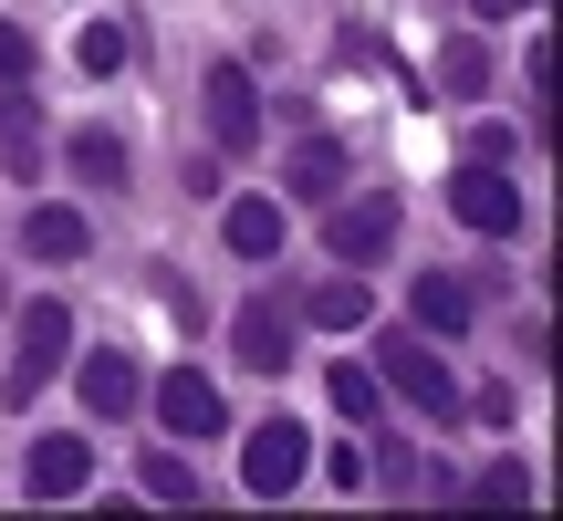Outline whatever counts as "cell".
<instances>
[{
	"instance_id": "24",
	"label": "cell",
	"mask_w": 563,
	"mask_h": 521,
	"mask_svg": "<svg viewBox=\"0 0 563 521\" xmlns=\"http://www.w3.org/2000/svg\"><path fill=\"white\" fill-rule=\"evenodd\" d=\"M511 146H522L511 125H481V136H470V157H481V167H511Z\"/></svg>"
},
{
	"instance_id": "13",
	"label": "cell",
	"mask_w": 563,
	"mask_h": 521,
	"mask_svg": "<svg viewBox=\"0 0 563 521\" xmlns=\"http://www.w3.org/2000/svg\"><path fill=\"white\" fill-rule=\"evenodd\" d=\"M63 157H74V178H84V188H125V136H104V125H84Z\"/></svg>"
},
{
	"instance_id": "7",
	"label": "cell",
	"mask_w": 563,
	"mask_h": 521,
	"mask_svg": "<svg viewBox=\"0 0 563 521\" xmlns=\"http://www.w3.org/2000/svg\"><path fill=\"white\" fill-rule=\"evenodd\" d=\"M323 241H334L344 271H365V260H386L397 241V199H334V220H323Z\"/></svg>"
},
{
	"instance_id": "2",
	"label": "cell",
	"mask_w": 563,
	"mask_h": 521,
	"mask_svg": "<svg viewBox=\"0 0 563 521\" xmlns=\"http://www.w3.org/2000/svg\"><path fill=\"white\" fill-rule=\"evenodd\" d=\"M376 386H386V397H407V407H428V418L460 407V376H449L418 334H386V344H376Z\"/></svg>"
},
{
	"instance_id": "3",
	"label": "cell",
	"mask_w": 563,
	"mask_h": 521,
	"mask_svg": "<svg viewBox=\"0 0 563 521\" xmlns=\"http://www.w3.org/2000/svg\"><path fill=\"white\" fill-rule=\"evenodd\" d=\"M63 355H74V302H53V292H42L32 313H21V365H11V407H21V397H42V386L63 376Z\"/></svg>"
},
{
	"instance_id": "8",
	"label": "cell",
	"mask_w": 563,
	"mask_h": 521,
	"mask_svg": "<svg viewBox=\"0 0 563 521\" xmlns=\"http://www.w3.org/2000/svg\"><path fill=\"white\" fill-rule=\"evenodd\" d=\"M230 355L282 376V365H292V302H241V313H230Z\"/></svg>"
},
{
	"instance_id": "11",
	"label": "cell",
	"mask_w": 563,
	"mask_h": 521,
	"mask_svg": "<svg viewBox=\"0 0 563 521\" xmlns=\"http://www.w3.org/2000/svg\"><path fill=\"white\" fill-rule=\"evenodd\" d=\"M84 480H95V448L84 439H42L32 448V501H74Z\"/></svg>"
},
{
	"instance_id": "16",
	"label": "cell",
	"mask_w": 563,
	"mask_h": 521,
	"mask_svg": "<svg viewBox=\"0 0 563 521\" xmlns=\"http://www.w3.org/2000/svg\"><path fill=\"white\" fill-rule=\"evenodd\" d=\"M418 323H428V334H460V323H470V281L418 271Z\"/></svg>"
},
{
	"instance_id": "19",
	"label": "cell",
	"mask_w": 563,
	"mask_h": 521,
	"mask_svg": "<svg viewBox=\"0 0 563 521\" xmlns=\"http://www.w3.org/2000/svg\"><path fill=\"white\" fill-rule=\"evenodd\" d=\"M136 480H146V501H199V469H188L178 448H146V469H136Z\"/></svg>"
},
{
	"instance_id": "25",
	"label": "cell",
	"mask_w": 563,
	"mask_h": 521,
	"mask_svg": "<svg viewBox=\"0 0 563 521\" xmlns=\"http://www.w3.org/2000/svg\"><path fill=\"white\" fill-rule=\"evenodd\" d=\"M470 11H481V21H511V11H532V0H470Z\"/></svg>"
},
{
	"instance_id": "10",
	"label": "cell",
	"mask_w": 563,
	"mask_h": 521,
	"mask_svg": "<svg viewBox=\"0 0 563 521\" xmlns=\"http://www.w3.org/2000/svg\"><path fill=\"white\" fill-rule=\"evenodd\" d=\"M74 386H84V407H95V418H125V407H146V376L125 355H84L74 365Z\"/></svg>"
},
{
	"instance_id": "12",
	"label": "cell",
	"mask_w": 563,
	"mask_h": 521,
	"mask_svg": "<svg viewBox=\"0 0 563 521\" xmlns=\"http://www.w3.org/2000/svg\"><path fill=\"white\" fill-rule=\"evenodd\" d=\"M282 188H302V199H344V146H334V136H292Z\"/></svg>"
},
{
	"instance_id": "1",
	"label": "cell",
	"mask_w": 563,
	"mask_h": 521,
	"mask_svg": "<svg viewBox=\"0 0 563 521\" xmlns=\"http://www.w3.org/2000/svg\"><path fill=\"white\" fill-rule=\"evenodd\" d=\"M302 469H313V428H302V418H262V428L241 439V480L262 490V501L302 490Z\"/></svg>"
},
{
	"instance_id": "5",
	"label": "cell",
	"mask_w": 563,
	"mask_h": 521,
	"mask_svg": "<svg viewBox=\"0 0 563 521\" xmlns=\"http://www.w3.org/2000/svg\"><path fill=\"white\" fill-rule=\"evenodd\" d=\"M449 209H460V230H481V241H511V230H522V188H511L501 167H481V157L449 178Z\"/></svg>"
},
{
	"instance_id": "21",
	"label": "cell",
	"mask_w": 563,
	"mask_h": 521,
	"mask_svg": "<svg viewBox=\"0 0 563 521\" xmlns=\"http://www.w3.org/2000/svg\"><path fill=\"white\" fill-rule=\"evenodd\" d=\"M334 407H344V418L365 428V418H376V407H386V386L365 376V365H334Z\"/></svg>"
},
{
	"instance_id": "20",
	"label": "cell",
	"mask_w": 563,
	"mask_h": 521,
	"mask_svg": "<svg viewBox=\"0 0 563 521\" xmlns=\"http://www.w3.org/2000/svg\"><path fill=\"white\" fill-rule=\"evenodd\" d=\"M470 501H490V511H522V501H532V469H522V459H490L481 480H470Z\"/></svg>"
},
{
	"instance_id": "18",
	"label": "cell",
	"mask_w": 563,
	"mask_h": 521,
	"mask_svg": "<svg viewBox=\"0 0 563 521\" xmlns=\"http://www.w3.org/2000/svg\"><path fill=\"white\" fill-rule=\"evenodd\" d=\"M439 84H449V95L470 104V95H481V84H490V42H481V32H460V42H449V53H439Z\"/></svg>"
},
{
	"instance_id": "4",
	"label": "cell",
	"mask_w": 563,
	"mask_h": 521,
	"mask_svg": "<svg viewBox=\"0 0 563 521\" xmlns=\"http://www.w3.org/2000/svg\"><path fill=\"white\" fill-rule=\"evenodd\" d=\"M199 104H209V136H220V157H251V146H262V95H251L241 63H209Z\"/></svg>"
},
{
	"instance_id": "23",
	"label": "cell",
	"mask_w": 563,
	"mask_h": 521,
	"mask_svg": "<svg viewBox=\"0 0 563 521\" xmlns=\"http://www.w3.org/2000/svg\"><path fill=\"white\" fill-rule=\"evenodd\" d=\"M0 84H32V32L21 21H0Z\"/></svg>"
},
{
	"instance_id": "6",
	"label": "cell",
	"mask_w": 563,
	"mask_h": 521,
	"mask_svg": "<svg viewBox=\"0 0 563 521\" xmlns=\"http://www.w3.org/2000/svg\"><path fill=\"white\" fill-rule=\"evenodd\" d=\"M157 428L167 439H220L230 407H220V386H209L199 365H178V376H157Z\"/></svg>"
},
{
	"instance_id": "22",
	"label": "cell",
	"mask_w": 563,
	"mask_h": 521,
	"mask_svg": "<svg viewBox=\"0 0 563 521\" xmlns=\"http://www.w3.org/2000/svg\"><path fill=\"white\" fill-rule=\"evenodd\" d=\"M74 63H84V74H115V63H125V32H115V21H95V32L74 42Z\"/></svg>"
},
{
	"instance_id": "9",
	"label": "cell",
	"mask_w": 563,
	"mask_h": 521,
	"mask_svg": "<svg viewBox=\"0 0 563 521\" xmlns=\"http://www.w3.org/2000/svg\"><path fill=\"white\" fill-rule=\"evenodd\" d=\"M365 313H376L365 271H334V281H313V292H302V313H292V323H323V334H365Z\"/></svg>"
},
{
	"instance_id": "14",
	"label": "cell",
	"mask_w": 563,
	"mask_h": 521,
	"mask_svg": "<svg viewBox=\"0 0 563 521\" xmlns=\"http://www.w3.org/2000/svg\"><path fill=\"white\" fill-rule=\"evenodd\" d=\"M220 230H230V251H241V260H272V251H282V209H272V199H241Z\"/></svg>"
},
{
	"instance_id": "15",
	"label": "cell",
	"mask_w": 563,
	"mask_h": 521,
	"mask_svg": "<svg viewBox=\"0 0 563 521\" xmlns=\"http://www.w3.org/2000/svg\"><path fill=\"white\" fill-rule=\"evenodd\" d=\"M0 157H11L21 178H32V157H42V115L21 104V84H0Z\"/></svg>"
},
{
	"instance_id": "17",
	"label": "cell",
	"mask_w": 563,
	"mask_h": 521,
	"mask_svg": "<svg viewBox=\"0 0 563 521\" xmlns=\"http://www.w3.org/2000/svg\"><path fill=\"white\" fill-rule=\"evenodd\" d=\"M21 241H32L42 260H84V209H32V220H21Z\"/></svg>"
}]
</instances>
